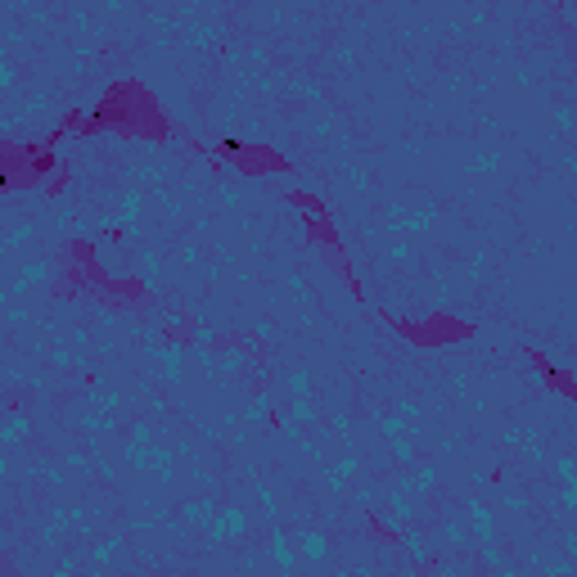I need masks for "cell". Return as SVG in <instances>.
Listing matches in <instances>:
<instances>
[{
  "label": "cell",
  "mask_w": 577,
  "mask_h": 577,
  "mask_svg": "<svg viewBox=\"0 0 577 577\" xmlns=\"http://www.w3.org/2000/svg\"><path fill=\"white\" fill-rule=\"evenodd\" d=\"M0 185H5V176H0Z\"/></svg>",
  "instance_id": "cell-1"
}]
</instances>
